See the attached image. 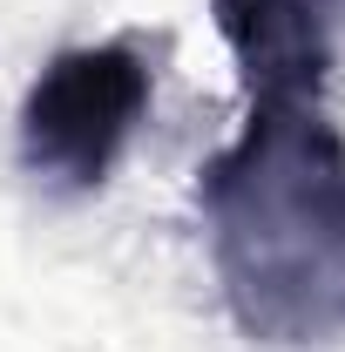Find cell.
Here are the masks:
<instances>
[{"instance_id":"1","label":"cell","mask_w":345,"mask_h":352,"mask_svg":"<svg viewBox=\"0 0 345 352\" xmlns=\"http://www.w3.org/2000/svg\"><path fill=\"white\" fill-rule=\"evenodd\" d=\"M230 318L264 346L345 332V129L318 102H251L237 142L197 170Z\"/></svg>"},{"instance_id":"2","label":"cell","mask_w":345,"mask_h":352,"mask_svg":"<svg viewBox=\"0 0 345 352\" xmlns=\"http://www.w3.org/2000/svg\"><path fill=\"white\" fill-rule=\"evenodd\" d=\"M142 109H149V61L129 41L61 47L21 102V163L47 190L88 197L109 183Z\"/></svg>"},{"instance_id":"3","label":"cell","mask_w":345,"mask_h":352,"mask_svg":"<svg viewBox=\"0 0 345 352\" xmlns=\"http://www.w3.org/2000/svg\"><path fill=\"white\" fill-rule=\"evenodd\" d=\"M251 102H318L332 68L325 0H210Z\"/></svg>"}]
</instances>
